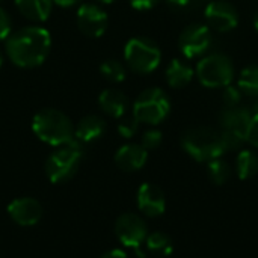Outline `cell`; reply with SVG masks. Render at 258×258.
<instances>
[{
	"label": "cell",
	"instance_id": "obj_9",
	"mask_svg": "<svg viewBox=\"0 0 258 258\" xmlns=\"http://www.w3.org/2000/svg\"><path fill=\"white\" fill-rule=\"evenodd\" d=\"M115 233L118 236V240L128 248L136 249V252L139 255L141 254V245L144 243V240L147 239V225L142 221V218H139L135 213H124L118 218L116 225H115Z\"/></svg>",
	"mask_w": 258,
	"mask_h": 258
},
{
	"label": "cell",
	"instance_id": "obj_21",
	"mask_svg": "<svg viewBox=\"0 0 258 258\" xmlns=\"http://www.w3.org/2000/svg\"><path fill=\"white\" fill-rule=\"evenodd\" d=\"M237 88L242 94L258 98V65H249L242 70L237 79Z\"/></svg>",
	"mask_w": 258,
	"mask_h": 258
},
{
	"label": "cell",
	"instance_id": "obj_10",
	"mask_svg": "<svg viewBox=\"0 0 258 258\" xmlns=\"http://www.w3.org/2000/svg\"><path fill=\"white\" fill-rule=\"evenodd\" d=\"M207 26L216 32H230L239 24V12L234 5L225 0H213L206 8Z\"/></svg>",
	"mask_w": 258,
	"mask_h": 258
},
{
	"label": "cell",
	"instance_id": "obj_23",
	"mask_svg": "<svg viewBox=\"0 0 258 258\" xmlns=\"http://www.w3.org/2000/svg\"><path fill=\"white\" fill-rule=\"evenodd\" d=\"M100 71L103 74L104 79H107L109 82L113 83H119L125 79L127 73L125 68L121 62H118L116 59H107L100 65Z\"/></svg>",
	"mask_w": 258,
	"mask_h": 258
},
{
	"label": "cell",
	"instance_id": "obj_4",
	"mask_svg": "<svg viewBox=\"0 0 258 258\" xmlns=\"http://www.w3.org/2000/svg\"><path fill=\"white\" fill-rule=\"evenodd\" d=\"M83 157V147L79 141L60 145L45 163V172L51 183H65L74 177Z\"/></svg>",
	"mask_w": 258,
	"mask_h": 258
},
{
	"label": "cell",
	"instance_id": "obj_19",
	"mask_svg": "<svg viewBox=\"0 0 258 258\" xmlns=\"http://www.w3.org/2000/svg\"><path fill=\"white\" fill-rule=\"evenodd\" d=\"M53 0H15L18 11L30 21H45L51 12Z\"/></svg>",
	"mask_w": 258,
	"mask_h": 258
},
{
	"label": "cell",
	"instance_id": "obj_29",
	"mask_svg": "<svg viewBox=\"0 0 258 258\" xmlns=\"http://www.w3.org/2000/svg\"><path fill=\"white\" fill-rule=\"evenodd\" d=\"M246 141L251 145H254L255 148H258V113L252 115V119H251L248 132H246Z\"/></svg>",
	"mask_w": 258,
	"mask_h": 258
},
{
	"label": "cell",
	"instance_id": "obj_6",
	"mask_svg": "<svg viewBox=\"0 0 258 258\" xmlns=\"http://www.w3.org/2000/svg\"><path fill=\"white\" fill-rule=\"evenodd\" d=\"M171 112V101L160 88H148L139 94L133 104V116L139 122L157 125Z\"/></svg>",
	"mask_w": 258,
	"mask_h": 258
},
{
	"label": "cell",
	"instance_id": "obj_20",
	"mask_svg": "<svg viewBox=\"0 0 258 258\" xmlns=\"http://www.w3.org/2000/svg\"><path fill=\"white\" fill-rule=\"evenodd\" d=\"M237 175L240 180H248L257 175L258 172V156L251 150H243L237 156Z\"/></svg>",
	"mask_w": 258,
	"mask_h": 258
},
{
	"label": "cell",
	"instance_id": "obj_24",
	"mask_svg": "<svg viewBox=\"0 0 258 258\" xmlns=\"http://www.w3.org/2000/svg\"><path fill=\"white\" fill-rule=\"evenodd\" d=\"M147 246L150 251L159 255H169L172 252V242L165 233H153L147 237Z\"/></svg>",
	"mask_w": 258,
	"mask_h": 258
},
{
	"label": "cell",
	"instance_id": "obj_28",
	"mask_svg": "<svg viewBox=\"0 0 258 258\" xmlns=\"http://www.w3.org/2000/svg\"><path fill=\"white\" fill-rule=\"evenodd\" d=\"M11 29H12V23H11V17L8 15V12L5 9L0 8V41L8 39L11 35Z\"/></svg>",
	"mask_w": 258,
	"mask_h": 258
},
{
	"label": "cell",
	"instance_id": "obj_16",
	"mask_svg": "<svg viewBox=\"0 0 258 258\" xmlns=\"http://www.w3.org/2000/svg\"><path fill=\"white\" fill-rule=\"evenodd\" d=\"M106 121L97 115H88L80 119L74 130V139L83 144H91L98 141L106 133Z\"/></svg>",
	"mask_w": 258,
	"mask_h": 258
},
{
	"label": "cell",
	"instance_id": "obj_8",
	"mask_svg": "<svg viewBox=\"0 0 258 258\" xmlns=\"http://www.w3.org/2000/svg\"><path fill=\"white\" fill-rule=\"evenodd\" d=\"M178 45L186 59H197L204 56V53L212 45V32L207 24L194 23L183 29Z\"/></svg>",
	"mask_w": 258,
	"mask_h": 258
},
{
	"label": "cell",
	"instance_id": "obj_25",
	"mask_svg": "<svg viewBox=\"0 0 258 258\" xmlns=\"http://www.w3.org/2000/svg\"><path fill=\"white\" fill-rule=\"evenodd\" d=\"M222 89H224L222 91V101H224L225 107H236V106L240 104V101H242V91L237 86H234L231 83V85H228V86H225Z\"/></svg>",
	"mask_w": 258,
	"mask_h": 258
},
{
	"label": "cell",
	"instance_id": "obj_36",
	"mask_svg": "<svg viewBox=\"0 0 258 258\" xmlns=\"http://www.w3.org/2000/svg\"><path fill=\"white\" fill-rule=\"evenodd\" d=\"M101 3H113L115 0H100Z\"/></svg>",
	"mask_w": 258,
	"mask_h": 258
},
{
	"label": "cell",
	"instance_id": "obj_12",
	"mask_svg": "<svg viewBox=\"0 0 258 258\" xmlns=\"http://www.w3.org/2000/svg\"><path fill=\"white\" fill-rule=\"evenodd\" d=\"M252 119V113L246 107H225L219 113V125L222 133L234 135L237 138H242L246 141V132L249 127V122Z\"/></svg>",
	"mask_w": 258,
	"mask_h": 258
},
{
	"label": "cell",
	"instance_id": "obj_3",
	"mask_svg": "<svg viewBox=\"0 0 258 258\" xmlns=\"http://www.w3.org/2000/svg\"><path fill=\"white\" fill-rule=\"evenodd\" d=\"M183 150L197 162H210L219 159L225 151L219 130L210 127H195L181 138Z\"/></svg>",
	"mask_w": 258,
	"mask_h": 258
},
{
	"label": "cell",
	"instance_id": "obj_30",
	"mask_svg": "<svg viewBox=\"0 0 258 258\" xmlns=\"http://www.w3.org/2000/svg\"><path fill=\"white\" fill-rule=\"evenodd\" d=\"M160 0H130V5L136 9V11H148L153 9Z\"/></svg>",
	"mask_w": 258,
	"mask_h": 258
},
{
	"label": "cell",
	"instance_id": "obj_27",
	"mask_svg": "<svg viewBox=\"0 0 258 258\" xmlns=\"http://www.w3.org/2000/svg\"><path fill=\"white\" fill-rule=\"evenodd\" d=\"M162 139H163V136H162V132L160 130H147L144 135H142V147L148 151V150H154V148H157L160 144H162Z\"/></svg>",
	"mask_w": 258,
	"mask_h": 258
},
{
	"label": "cell",
	"instance_id": "obj_22",
	"mask_svg": "<svg viewBox=\"0 0 258 258\" xmlns=\"http://www.w3.org/2000/svg\"><path fill=\"white\" fill-rule=\"evenodd\" d=\"M207 172H209V177L210 180L215 183V184H225L230 177H231V168L227 162L221 160V159H215V160H210L207 163Z\"/></svg>",
	"mask_w": 258,
	"mask_h": 258
},
{
	"label": "cell",
	"instance_id": "obj_7",
	"mask_svg": "<svg viewBox=\"0 0 258 258\" xmlns=\"http://www.w3.org/2000/svg\"><path fill=\"white\" fill-rule=\"evenodd\" d=\"M124 57L127 65L139 74L153 73L162 60V51L159 45L144 36L132 38L124 48Z\"/></svg>",
	"mask_w": 258,
	"mask_h": 258
},
{
	"label": "cell",
	"instance_id": "obj_32",
	"mask_svg": "<svg viewBox=\"0 0 258 258\" xmlns=\"http://www.w3.org/2000/svg\"><path fill=\"white\" fill-rule=\"evenodd\" d=\"M101 258H127V255H125V252L121 251V249H113V251L104 254Z\"/></svg>",
	"mask_w": 258,
	"mask_h": 258
},
{
	"label": "cell",
	"instance_id": "obj_2",
	"mask_svg": "<svg viewBox=\"0 0 258 258\" xmlns=\"http://www.w3.org/2000/svg\"><path fill=\"white\" fill-rule=\"evenodd\" d=\"M32 130L42 142L53 147L65 145L74 139V128L70 118L56 109L38 112L33 116Z\"/></svg>",
	"mask_w": 258,
	"mask_h": 258
},
{
	"label": "cell",
	"instance_id": "obj_38",
	"mask_svg": "<svg viewBox=\"0 0 258 258\" xmlns=\"http://www.w3.org/2000/svg\"><path fill=\"white\" fill-rule=\"evenodd\" d=\"M0 2H2V0H0Z\"/></svg>",
	"mask_w": 258,
	"mask_h": 258
},
{
	"label": "cell",
	"instance_id": "obj_37",
	"mask_svg": "<svg viewBox=\"0 0 258 258\" xmlns=\"http://www.w3.org/2000/svg\"><path fill=\"white\" fill-rule=\"evenodd\" d=\"M2 63H3V57H2V53H0V67H2Z\"/></svg>",
	"mask_w": 258,
	"mask_h": 258
},
{
	"label": "cell",
	"instance_id": "obj_15",
	"mask_svg": "<svg viewBox=\"0 0 258 258\" xmlns=\"http://www.w3.org/2000/svg\"><path fill=\"white\" fill-rule=\"evenodd\" d=\"M148 153L142 145L127 144L121 147L115 154V163L119 169L125 172H133L141 169L147 162Z\"/></svg>",
	"mask_w": 258,
	"mask_h": 258
},
{
	"label": "cell",
	"instance_id": "obj_1",
	"mask_svg": "<svg viewBox=\"0 0 258 258\" xmlns=\"http://www.w3.org/2000/svg\"><path fill=\"white\" fill-rule=\"evenodd\" d=\"M50 32L39 26L23 27L6 39V53L9 59L21 68H35L41 65L50 53Z\"/></svg>",
	"mask_w": 258,
	"mask_h": 258
},
{
	"label": "cell",
	"instance_id": "obj_17",
	"mask_svg": "<svg viewBox=\"0 0 258 258\" xmlns=\"http://www.w3.org/2000/svg\"><path fill=\"white\" fill-rule=\"evenodd\" d=\"M98 104H100V107L103 109L104 113H107V115H110L113 118H121L127 112L128 98L119 89L107 88L100 94Z\"/></svg>",
	"mask_w": 258,
	"mask_h": 258
},
{
	"label": "cell",
	"instance_id": "obj_14",
	"mask_svg": "<svg viewBox=\"0 0 258 258\" xmlns=\"http://www.w3.org/2000/svg\"><path fill=\"white\" fill-rule=\"evenodd\" d=\"M138 206L147 216H160L165 212L166 203L160 187L151 183H144L138 190Z\"/></svg>",
	"mask_w": 258,
	"mask_h": 258
},
{
	"label": "cell",
	"instance_id": "obj_13",
	"mask_svg": "<svg viewBox=\"0 0 258 258\" xmlns=\"http://www.w3.org/2000/svg\"><path fill=\"white\" fill-rule=\"evenodd\" d=\"M8 213L21 227L36 225L42 216V207L35 198H18L8 206Z\"/></svg>",
	"mask_w": 258,
	"mask_h": 258
},
{
	"label": "cell",
	"instance_id": "obj_11",
	"mask_svg": "<svg viewBox=\"0 0 258 258\" xmlns=\"http://www.w3.org/2000/svg\"><path fill=\"white\" fill-rule=\"evenodd\" d=\"M77 26L89 38H100L107 29V14L94 3H85L77 11Z\"/></svg>",
	"mask_w": 258,
	"mask_h": 258
},
{
	"label": "cell",
	"instance_id": "obj_31",
	"mask_svg": "<svg viewBox=\"0 0 258 258\" xmlns=\"http://www.w3.org/2000/svg\"><path fill=\"white\" fill-rule=\"evenodd\" d=\"M192 0H166V3L172 8V9H184L190 5Z\"/></svg>",
	"mask_w": 258,
	"mask_h": 258
},
{
	"label": "cell",
	"instance_id": "obj_33",
	"mask_svg": "<svg viewBox=\"0 0 258 258\" xmlns=\"http://www.w3.org/2000/svg\"><path fill=\"white\" fill-rule=\"evenodd\" d=\"M80 0H53V3H56L57 6L60 8H70V6H74L76 3H79Z\"/></svg>",
	"mask_w": 258,
	"mask_h": 258
},
{
	"label": "cell",
	"instance_id": "obj_35",
	"mask_svg": "<svg viewBox=\"0 0 258 258\" xmlns=\"http://www.w3.org/2000/svg\"><path fill=\"white\" fill-rule=\"evenodd\" d=\"M254 29L257 30L258 33V12L255 14V17H254Z\"/></svg>",
	"mask_w": 258,
	"mask_h": 258
},
{
	"label": "cell",
	"instance_id": "obj_34",
	"mask_svg": "<svg viewBox=\"0 0 258 258\" xmlns=\"http://www.w3.org/2000/svg\"><path fill=\"white\" fill-rule=\"evenodd\" d=\"M251 113H252V115H257L258 113V98L255 100V103L252 104V107H251Z\"/></svg>",
	"mask_w": 258,
	"mask_h": 258
},
{
	"label": "cell",
	"instance_id": "obj_5",
	"mask_svg": "<svg viewBox=\"0 0 258 258\" xmlns=\"http://www.w3.org/2000/svg\"><path fill=\"white\" fill-rule=\"evenodd\" d=\"M195 74L206 88H225L234 80V65L227 54L212 53L198 62Z\"/></svg>",
	"mask_w": 258,
	"mask_h": 258
},
{
	"label": "cell",
	"instance_id": "obj_26",
	"mask_svg": "<svg viewBox=\"0 0 258 258\" xmlns=\"http://www.w3.org/2000/svg\"><path fill=\"white\" fill-rule=\"evenodd\" d=\"M139 128V121L135 116H128V118H122L118 124V132L122 138H132L136 135Z\"/></svg>",
	"mask_w": 258,
	"mask_h": 258
},
{
	"label": "cell",
	"instance_id": "obj_18",
	"mask_svg": "<svg viewBox=\"0 0 258 258\" xmlns=\"http://www.w3.org/2000/svg\"><path fill=\"white\" fill-rule=\"evenodd\" d=\"M166 82L171 88H175V89H180V88H184L187 86L194 76H195V70L184 60L181 59H172L166 68Z\"/></svg>",
	"mask_w": 258,
	"mask_h": 258
}]
</instances>
